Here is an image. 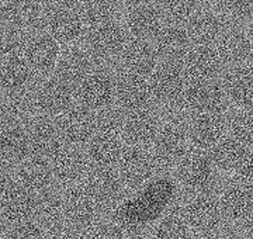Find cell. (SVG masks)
<instances>
[{
    "label": "cell",
    "mask_w": 253,
    "mask_h": 239,
    "mask_svg": "<svg viewBox=\"0 0 253 239\" xmlns=\"http://www.w3.org/2000/svg\"><path fill=\"white\" fill-rule=\"evenodd\" d=\"M179 190L176 179L168 175L158 176L141 190L128 196L110 218L117 221L131 234L145 231L176 202Z\"/></svg>",
    "instance_id": "6da1fadb"
},
{
    "label": "cell",
    "mask_w": 253,
    "mask_h": 239,
    "mask_svg": "<svg viewBox=\"0 0 253 239\" xmlns=\"http://www.w3.org/2000/svg\"><path fill=\"white\" fill-rule=\"evenodd\" d=\"M163 122L161 131L151 147L156 165L161 173H166L180 165L183 158L189 152V117L181 114H162ZM191 147V145H190Z\"/></svg>",
    "instance_id": "7a4b0ae2"
},
{
    "label": "cell",
    "mask_w": 253,
    "mask_h": 239,
    "mask_svg": "<svg viewBox=\"0 0 253 239\" xmlns=\"http://www.w3.org/2000/svg\"><path fill=\"white\" fill-rule=\"evenodd\" d=\"M180 208L194 239H214L225 232L226 222L218 192L186 196Z\"/></svg>",
    "instance_id": "3957f363"
},
{
    "label": "cell",
    "mask_w": 253,
    "mask_h": 239,
    "mask_svg": "<svg viewBox=\"0 0 253 239\" xmlns=\"http://www.w3.org/2000/svg\"><path fill=\"white\" fill-rule=\"evenodd\" d=\"M174 172V179L186 196L218 192L222 184L219 170L208 151L191 148Z\"/></svg>",
    "instance_id": "277c9868"
},
{
    "label": "cell",
    "mask_w": 253,
    "mask_h": 239,
    "mask_svg": "<svg viewBox=\"0 0 253 239\" xmlns=\"http://www.w3.org/2000/svg\"><path fill=\"white\" fill-rule=\"evenodd\" d=\"M38 196L24 189L14 175H1L0 220L1 231L36 221Z\"/></svg>",
    "instance_id": "5b68a950"
},
{
    "label": "cell",
    "mask_w": 253,
    "mask_h": 239,
    "mask_svg": "<svg viewBox=\"0 0 253 239\" xmlns=\"http://www.w3.org/2000/svg\"><path fill=\"white\" fill-rule=\"evenodd\" d=\"M129 34L123 21H111L99 27L87 30L83 46L93 56L100 68H116L123 55Z\"/></svg>",
    "instance_id": "8992f818"
},
{
    "label": "cell",
    "mask_w": 253,
    "mask_h": 239,
    "mask_svg": "<svg viewBox=\"0 0 253 239\" xmlns=\"http://www.w3.org/2000/svg\"><path fill=\"white\" fill-rule=\"evenodd\" d=\"M148 82L155 107H158L162 114L177 113L186 116L180 110L181 97L187 86L183 62H161Z\"/></svg>",
    "instance_id": "52a82bcc"
},
{
    "label": "cell",
    "mask_w": 253,
    "mask_h": 239,
    "mask_svg": "<svg viewBox=\"0 0 253 239\" xmlns=\"http://www.w3.org/2000/svg\"><path fill=\"white\" fill-rule=\"evenodd\" d=\"M46 33L62 46L83 45L87 27L78 1H49Z\"/></svg>",
    "instance_id": "ba28073f"
},
{
    "label": "cell",
    "mask_w": 253,
    "mask_h": 239,
    "mask_svg": "<svg viewBox=\"0 0 253 239\" xmlns=\"http://www.w3.org/2000/svg\"><path fill=\"white\" fill-rule=\"evenodd\" d=\"M91 199L96 201L104 215L110 218L111 214L121 205V202L129 196L117 167H96L93 166L90 173L81 183Z\"/></svg>",
    "instance_id": "9c48e42d"
},
{
    "label": "cell",
    "mask_w": 253,
    "mask_h": 239,
    "mask_svg": "<svg viewBox=\"0 0 253 239\" xmlns=\"http://www.w3.org/2000/svg\"><path fill=\"white\" fill-rule=\"evenodd\" d=\"M117 172L129 196L161 176L151 148L131 145L124 148L117 165Z\"/></svg>",
    "instance_id": "30bf717a"
},
{
    "label": "cell",
    "mask_w": 253,
    "mask_h": 239,
    "mask_svg": "<svg viewBox=\"0 0 253 239\" xmlns=\"http://www.w3.org/2000/svg\"><path fill=\"white\" fill-rule=\"evenodd\" d=\"M180 110L187 117L200 113L228 114L231 111V103L222 80L187 83L181 97Z\"/></svg>",
    "instance_id": "8fae6325"
},
{
    "label": "cell",
    "mask_w": 253,
    "mask_h": 239,
    "mask_svg": "<svg viewBox=\"0 0 253 239\" xmlns=\"http://www.w3.org/2000/svg\"><path fill=\"white\" fill-rule=\"evenodd\" d=\"M116 101L117 75L110 68H97L76 89V103L94 113L116 106Z\"/></svg>",
    "instance_id": "7c38bea8"
},
{
    "label": "cell",
    "mask_w": 253,
    "mask_h": 239,
    "mask_svg": "<svg viewBox=\"0 0 253 239\" xmlns=\"http://www.w3.org/2000/svg\"><path fill=\"white\" fill-rule=\"evenodd\" d=\"M62 196L66 227L86 232L107 218L82 184L62 189Z\"/></svg>",
    "instance_id": "4fadbf2b"
},
{
    "label": "cell",
    "mask_w": 253,
    "mask_h": 239,
    "mask_svg": "<svg viewBox=\"0 0 253 239\" xmlns=\"http://www.w3.org/2000/svg\"><path fill=\"white\" fill-rule=\"evenodd\" d=\"M1 175H14L16 167L33 157L28 125L20 122H0Z\"/></svg>",
    "instance_id": "5bb4252c"
},
{
    "label": "cell",
    "mask_w": 253,
    "mask_h": 239,
    "mask_svg": "<svg viewBox=\"0 0 253 239\" xmlns=\"http://www.w3.org/2000/svg\"><path fill=\"white\" fill-rule=\"evenodd\" d=\"M121 21L131 38L152 41L165 26L158 3H123Z\"/></svg>",
    "instance_id": "9a60e30c"
},
{
    "label": "cell",
    "mask_w": 253,
    "mask_h": 239,
    "mask_svg": "<svg viewBox=\"0 0 253 239\" xmlns=\"http://www.w3.org/2000/svg\"><path fill=\"white\" fill-rule=\"evenodd\" d=\"M218 197L226 224H246L253 218V184L226 179L222 182Z\"/></svg>",
    "instance_id": "2e32d148"
},
{
    "label": "cell",
    "mask_w": 253,
    "mask_h": 239,
    "mask_svg": "<svg viewBox=\"0 0 253 239\" xmlns=\"http://www.w3.org/2000/svg\"><path fill=\"white\" fill-rule=\"evenodd\" d=\"M55 122L65 145L86 148L96 135V113L79 103L56 117Z\"/></svg>",
    "instance_id": "e0dca14e"
},
{
    "label": "cell",
    "mask_w": 253,
    "mask_h": 239,
    "mask_svg": "<svg viewBox=\"0 0 253 239\" xmlns=\"http://www.w3.org/2000/svg\"><path fill=\"white\" fill-rule=\"evenodd\" d=\"M184 75L189 82L222 80L228 66L215 45H194L183 61Z\"/></svg>",
    "instance_id": "ac0fdd59"
},
{
    "label": "cell",
    "mask_w": 253,
    "mask_h": 239,
    "mask_svg": "<svg viewBox=\"0 0 253 239\" xmlns=\"http://www.w3.org/2000/svg\"><path fill=\"white\" fill-rule=\"evenodd\" d=\"M55 180L59 189L83 183L90 173L93 163L86 148L63 145L62 149L51 160Z\"/></svg>",
    "instance_id": "d6986e66"
},
{
    "label": "cell",
    "mask_w": 253,
    "mask_h": 239,
    "mask_svg": "<svg viewBox=\"0 0 253 239\" xmlns=\"http://www.w3.org/2000/svg\"><path fill=\"white\" fill-rule=\"evenodd\" d=\"M187 131L191 148L201 151H212L218 144L229 135L228 114L200 113L187 120Z\"/></svg>",
    "instance_id": "ffe728a7"
},
{
    "label": "cell",
    "mask_w": 253,
    "mask_h": 239,
    "mask_svg": "<svg viewBox=\"0 0 253 239\" xmlns=\"http://www.w3.org/2000/svg\"><path fill=\"white\" fill-rule=\"evenodd\" d=\"M62 46L48 33H38L28 38L23 56L34 72L38 80H45L54 76Z\"/></svg>",
    "instance_id": "44dd1931"
},
{
    "label": "cell",
    "mask_w": 253,
    "mask_h": 239,
    "mask_svg": "<svg viewBox=\"0 0 253 239\" xmlns=\"http://www.w3.org/2000/svg\"><path fill=\"white\" fill-rule=\"evenodd\" d=\"M34 101L40 116L56 119L76 103V90L56 76L38 83Z\"/></svg>",
    "instance_id": "7402d4cb"
},
{
    "label": "cell",
    "mask_w": 253,
    "mask_h": 239,
    "mask_svg": "<svg viewBox=\"0 0 253 239\" xmlns=\"http://www.w3.org/2000/svg\"><path fill=\"white\" fill-rule=\"evenodd\" d=\"M163 122V116L158 107L126 113L123 139L126 145L151 148L158 137Z\"/></svg>",
    "instance_id": "603a6c76"
},
{
    "label": "cell",
    "mask_w": 253,
    "mask_h": 239,
    "mask_svg": "<svg viewBox=\"0 0 253 239\" xmlns=\"http://www.w3.org/2000/svg\"><path fill=\"white\" fill-rule=\"evenodd\" d=\"M97 68L100 66L84 46H66L62 48L54 76L76 90Z\"/></svg>",
    "instance_id": "cb8c5ba5"
},
{
    "label": "cell",
    "mask_w": 253,
    "mask_h": 239,
    "mask_svg": "<svg viewBox=\"0 0 253 239\" xmlns=\"http://www.w3.org/2000/svg\"><path fill=\"white\" fill-rule=\"evenodd\" d=\"M161 65V59L151 41L129 38L114 71L149 79Z\"/></svg>",
    "instance_id": "d4e9b609"
},
{
    "label": "cell",
    "mask_w": 253,
    "mask_h": 239,
    "mask_svg": "<svg viewBox=\"0 0 253 239\" xmlns=\"http://www.w3.org/2000/svg\"><path fill=\"white\" fill-rule=\"evenodd\" d=\"M41 80L37 79L23 55L1 58L0 87L1 96H20L34 92Z\"/></svg>",
    "instance_id": "484cf974"
},
{
    "label": "cell",
    "mask_w": 253,
    "mask_h": 239,
    "mask_svg": "<svg viewBox=\"0 0 253 239\" xmlns=\"http://www.w3.org/2000/svg\"><path fill=\"white\" fill-rule=\"evenodd\" d=\"M151 42L161 62H183L194 46L189 28L172 24H165Z\"/></svg>",
    "instance_id": "4316f807"
},
{
    "label": "cell",
    "mask_w": 253,
    "mask_h": 239,
    "mask_svg": "<svg viewBox=\"0 0 253 239\" xmlns=\"http://www.w3.org/2000/svg\"><path fill=\"white\" fill-rule=\"evenodd\" d=\"M117 104L126 113L154 107V97L148 79L117 72Z\"/></svg>",
    "instance_id": "83f0119b"
},
{
    "label": "cell",
    "mask_w": 253,
    "mask_h": 239,
    "mask_svg": "<svg viewBox=\"0 0 253 239\" xmlns=\"http://www.w3.org/2000/svg\"><path fill=\"white\" fill-rule=\"evenodd\" d=\"M215 46L225 61L228 72L253 61V41L246 27L229 26Z\"/></svg>",
    "instance_id": "f1b7e54d"
},
{
    "label": "cell",
    "mask_w": 253,
    "mask_h": 239,
    "mask_svg": "<svg viewBox=\"0 0 253 239\" xmlns=\"http://www.w3.org/2000/svg\"><path fill=\"white\" fill-rule=\"evenodd\" d=\"M33 157L52 160L65 145L55 119L38 116L28 124Z\"/></svg>",
    "instance_id": "f546056e"
},
{
    "label": "cell",
    "mask_w": 253,
    "mask_h": 239,
    "mask_svg": "<svg viewBox=\"0 0 253 239\" xmlns=\"http://www.w3.org/2000/svg\"><path fill=\"white\" fill-rule=\"evenodd\" d=\"M14 177L24 189L37 196L58 187L51 162L36 157L28 158L27 160L20 163L16 167Z\"/></svg>",
    "instance_id": "4dcf8cb0"
},
{
    "label": "cell",
    "mask_w": 253,
    "mask_h": 239,
    "mask_svg": "<svg viewBox=\"0 0 253 239\" xmlns=\"http://www.w3.org/2000/svg\"><path fill=\"white\" fill-rule=\"evenodd\" d=\"M228 27L226 20L212 9L211 3H204V7L187 28L194 45H215Z\"/></svg>",
    "instance_id": "1f68e13d"
},
{
    "label": "cell",
    "mask_w": 253,
    "mask_h": 239,
    "mask_svg": "<svg viewBox=\"0 0 253 239\" xmlns=\"http://www.w3.org/2000/svg\"><path fill=\"white\" fill-rule=\"evenodd\" d=\"M36 222L49 237L66 228L62 189L55 187L38 196Z\"/></svg>",
    "instance_id": "d6a6232c"
},
{
    "label": "cell",
    "mask_w": 253,
    "mask_h": 239,
    "mask_svg": "<svg viewBox=\"0 0 253 239\" xmlns=\"http://www.w3.org/2000/svg\"><path fill=\"white\" fill-rule=\"evenodd\" d=\"M226 96L235 109H253V64L231 69L222 78Z\"/></svg>",
    "instance_id": "836d02e7"
},
{
    "label": "cell",
    "mask_w": 253,
    "mask_h": 239,
    "mask_svg": "<svg viewBox=\"0 0 253 239\" xmlns=\"http://www.w3.org/2000/svg\"><path fill=\"white\" fill-rule=\"evenodd\" d=\"M124 148L126 144L123 137L96 132L90 144L86 147V152L96 167H117Z\"/></svg>",
    "instance_id": "e575fe53"
},
{
    "label": "cell",
    "mask_w": 253,
    "mask_h": 239,
    "mask_svg": "<svg viewBox=\"0 0 253 239\" xmlns=\"http://www.w3.org/2000/svg\"><path fill=\"white\" fill-rule=\"evenodd\" d=\"M151 234L155 239H194L177 201L152 225Z\"/></svg>",
    "instance_id": "d590c367"
},
{
    "label": "cell",
    "mask_w": 253,
    "mask_h": 239,
    "mask_svg": "<svg viewBox=\"0 0 253 239\" xmlns=\"http://www.w3.org/2000/svg\"><path fill=\"white\" fill-rule=\"evenodd\" d=\"M81 14L87 30L121 20L123 3L116 1H87L81 3Z\"/></svg>",
    "instance_id": "8d00e7d4"
},
{
    "label": "cell",
    "mask_w": 253,
    "mask_h": 239,
    "mask_svg": "<svg viewBox=\"0 0 253 239\" xmlns=\"http://www.w3.org/2000/svg\"><path fill=\"white\" fill-rule=\"evenodd\" d=\"M158 6L161 9L165 24L189 27L194 17L204 7V3L177 0V1H159Z\"/></svg>",
    "instance_id": "74e56055"
},
{
    "label": "cell",
    "mask_w": 253,
    "mask_h": 239,
    "mask_svg": "<svg viewBox=\"0 0 253 239\" xmlns=\"http://www.w3.org/2000/svg\"><path fill=\"white\" fill-rule=\"evenodd\" d=\"M228 131L232 138L253 148V109H234L229 111Z\"/></svg>",
    "instance_id": "f35d334b"
},
{
    "label": "cell",
    "mask_w": 253,
    "mask_h": 239,
    "mask_svg": "<svg viewBox=\"0 0 253 239\" xmlns=\"http://www.w3.org/2000/svg\"><path fill=\"white\" fill-rule=\"evenodd\" d=\"M211 6L229 26L248 27L252 23L253 1H214Z\"/></svg>",
    "instance_id": "ab89813d"
},
{
    "label": "cell",
    "mask_w": 253,
    "mask_h": 239,
    "mask_svg": "<svg viewBox=\"0 0 253 239\" xmlns=\"http://www.w3.org/2000/svg\"><path fill=\"white\" fill-rule=\"evenodd\" d=\"M126 113L117 104L96 113V132L123 137Z\"/></svg>",
    "instance_id": "60d3db41"
},
{
    "label": "cell",
    "mask_w": 253,
    "mask_h": 239,
    "mask_svg": "<svg viewBox=\"0 0 253 239\" xmlns=\"http://www.w3.org/2000/svg\"><path fill=\"white\" fill-rule=\"evenodd\" d=\"M87 239H129L131 232L113 218H104L86 231Z\"/></svg>",
    "instance_id": "b9f144b4"
},
{
    "label": "cell",
    "mask_w": 253,
    "mask_h": 239,
    "mask_svg": "<svg viewBox=\"0 0 253 239\" xmlns=\"http://www.w3.org/2000/svg\"><path fill=\"white\" fill-rule=\"evenodd\" d=\"M1 232H3L1 239H49V235L36 221L26 222Z\"/></svg>",
    "instance_id": "7bdbcfd3"
},
{
    "label": "cell",
    "mask_w": 253,
    "mask_h": 239,
    "mask_svg": "<svg viewBox=\"0 0 253 239\" xmlns=\"http://www.w3.org/2000/svg\"><path fill=\"white\" fill-rule=\"evenodd\" d=\"M49 239H87L86 237V232L79 230H73V228H63L62 231L56 232L55 235L49 237Z\"/></svg>",
    "instance_id": "ee69618b"
},
{
    "label": "cell",
    "mask_w": 253,
    "mask_h": 239,
    "mask_svg": "<svg viewBox=\"0 0 253 239\" xmlns=\"http://www.w3.org/2000/svg\"><path fill=\"white\" fill-rule=\"evenodd\" d=\"M242 239H253V218L244 225V238Z\"/></svg>",
    "instance_id": "f6af8a7d"
},
{
    "label": "cell",
    "mask_w": 253,
    "mask_h": 239,
    "mask_svg": "<svg viewBox=\"0 0 253 239\" xmlns=\"http://www.w3.org/2000/svg\"><path fill=\"white\" fill-rule=\"evenodd\" d=\"M129 239H155L154 235L151 232H146V231H141V232H135V234H131V238Z\"/></svg>",
    "instance_id": "bcb514c9"
},
{
    "label": "cell",
    "mask_w": 253,
    "mask_h": 239,
    "mask_svg": "<svg viewBox=\"0 0 253 239\" xmlns=\"http://www.w3.org/2000/svg\"><path fill=\"white\" fill-rule=\"evenodd\" d=\"M214 239H238L235 237V235H232V234H229V232H222L221 235H218L217 238H214Z\"/></svg>",
    "instance_id": "7dc6e473"
},
{
    "label": "cell",
    "mask_w": 253,
    "mask_h": 239,
    "mask_svg": "<svg viewBox=\"0 0 253 239\" xmlns=\"http://www.w3.org/2000/svg\"><path fill=\"white\" fill-rule=\"evenodd\" d=\"M248 33H249V36H251V38H252V41H253V20H252V23L248 26Z\"/></svg>",
    "instance_id": "c3c4849f"
},
{
    "label": "cell",
    "mask_w": 253,
    "mask_h": 239,
    "mask_svg": "<svg viewBox=\"0 0 253 239\" xmlns=\"http://www.w3.org/2000/svg\"><path fill=\"white\" fill-rule=\"evenodd\" d=\"M252 64H253V61H252Z\"/></svg>",
    "instance_id": "681fc988"
}]
</instances>
